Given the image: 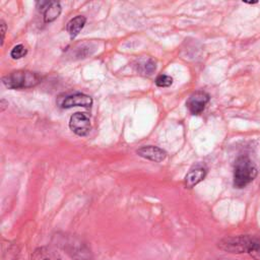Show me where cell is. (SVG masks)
<instances>
[{
	"instance_id": "4fadbf2b",
	"label": "cell",
	"mask_w": 260,
	"mask_h": 260,
	"mask_svg": "<svg viewBox=\"0 0 260 260\" xmlns=\"http://www.w3.org/2000/svg\"><path fill=\"white\" fill-rule=\"evenodd\" d=\"M85 22H86V18L82 15H77L68 21L66 28L71 39H74L75 37H77V35L83 28Z\"/></svg>"
},
{
	"instance_id": "2e32d148",
	"label": "cell",
	"mask_w": 260,
	"mask_h": 260,
	"mask_svg": "<svg viewBox=\"0 0 260 260\" xmlns=\"http://www.w3.org/2000/svg\"><path fill=\"white\" fill-rule=\"evenodd\" d=\"M254 260H260V240L258 241V243L255 245V247L253 248V250L250 252L249 254Z\"/></svg>"
},
{
	"instance_id": "9c48e42d",
	"label": "cell",
	"mask_w": 260,
	"mask_h": 260,
	"mask_svg": "<svg viewBox=\"0 0 260 260\" xmlns=\"http://www.w3.org/2000/svg\"><path fill=\"white\" fill-rule=\"evenodd\" d=\"M137 154L143 158L155 162L162 161L167 156V152L162 148H159L154 145H146L140 147L139 149H137Z\"/></svg>"
},
{
	"instance_id": "9a60e30c",
	"label": "cell",
	"mask_w": 260,
	"mask_h": 260,
	"mask_svg": "<svg viewBox=\"0 0 260 260\" xmlns=\"http://www.w3.org/2000/svg\"><path fill=\"white\" fill-rule=\"evenodd\" d=\"M172 83H173V78L167 74H159L155 78V84L159 87H168L172 85Z\"/></svg>"
},
{
	"instance_id": "5b68a950",
	"label": "cell",
	"mask_w": 260,
	"mask_h": 260,
	"mask_svg": "<svg viewBox=\"0 0 260 260\" xmlns=\"http://www.w3.org/2000/svg\"><path fill=\"white\" fill-rule=\"evenodd\" d=\"M57 105L62 109H69L73 107L88 108L92 105V99L87 94L75 92L71 94L60 95L57 99Z\"/></svg>"
},
{
	"instance_id": "8992f818",
	"label": "cell",
	"mask_w": 260,
	"mask_h": 260,
	"mask_svg": "<svg viewBox=\"0 0 260 260\" xmlns=\"http://www.w3.org/2000/svg\"><path fill=\"white\" fill-rule=\"evenodd\" d=\"M209 100L210 96L207 92L204 90H197L188 98L186 106L192 115H199L204 111Z\"/></svg>"
},
{
	"instance_id": "6da1fadb",
	"label": "cell",
	"mask_w": 260,
	"mask_h": 260,
	"mask_svg": "<svg viewBox=\"0 0 260 260\" xmlns=\"http://www.w3.org/2000/svg\"><path fill=\"white\" fill-rule=\"evenodd\" d=\"M257 168L247 155H240L234 167V186L244 188L250 184L257 176Z\"/></svg>"
},
{
	"instance_id": "3957f363",
	"label": "cell",
	"mask_w": 260,
	"mask_h": 260,
	"mask_svg": "<svg viewBox=\"0 0 260 260\" xmlns=\"http://www.w3.org/2000/svg\"><path fill=\"white\" fill-rule=\"evenodd\" d=\"M258 241L259 239L248 235L228 237L218 242V248L233 254H250Z\"/></svg>"
},
{
	"instance_id": "e0dca14e",
	"label": "cell",
	"mask_w": 260,
	"mask_h": 260,
	"mask_svg": "<svg viewBox=\"0 0 260 260\" xmlns=\"http://www.w3.org/2000/svg\"><path fill=\"white\" fill-rule=\"evenodd\" d=\"M1 24H0V26H1V46L3 45V42H4V37H5V32H6V23H5V21L2 19L1 21Z\"/></svg>"
},
{
	"instance_id": "8fae6325",
	"label": "cell",
	"mask_w": 260,
	"mask_h": 260,
	"mask_svg": "<svg viewBox=\"0 0 260 260\" xmlns=\"http://www.w3.org/2000/svg\"><path fill=\"white\" fill-rule=\"evenodd\" d=\"M135 68L142 75H151L156 69V63L150 57H140L135 61Z\"/></svg>"
},
{
	"instance_id": "ba28073f",
	"label": "cell",
	"mask_w": 260,
	"mask_h": 260,
	"mask_svg": "<svg viewBox=\"0 0 260 260\" xmlns=\"http://www.w3.org/2000/svg\"><path fill=\"white\" fill-rule=\"evenodd\" d=\"M38 10L43 14L45 22L54 21L61 13V4L57 1H39L37 2Z\"/></svg>"
},
{
	"instance_id": "30bf717a",
	"label": "cell",
	"mask_w": 260,
	"mask_h": 260,
	"mask_svg": "<svg viewBox=\"0 0 260 260\" xmlns=\"http://www.w3.org/2000/svg\"><path fill=\"white\" fill-rule=\"evenodd\" d=\"M207 170L204 166H196L191 169L184 179V184L186 188H193L198 183H200L206 176Z\"/></svg>"
},
{
	"instance_id": "5bb4252c",
	"label": "cell",
	"mask_w": 260,
	"mask_h": 260,
	"mask_svg": "<svg viewBox=\"0 0 260 260\" xmlns=\"http://www.w3.org/2000/svg\"><path fill=\"white\" fill-rule=\"evenodd\" d=\"M26 53H27V50L25 49V47L23 45L19 44V45H16L12 48V50L10 52V56H11L12 59L17 60V59H20V58L24 57L26 55Z\"/></svg>"
},
{
	"instance_id": "7c38bea8",
	"label": "cell",
	"mask_w": 260,
	"mask_h": 260,
	"mask_svg": "<svg viewBox=\"0 0 260 260\" xmlns=\"http://www.w3.org/2000/svg\"><path fill=\"white\" fill-rule=\"evenodd\" d=\"M30 260H61V258L55 250L49 247H40L35 250Z\"/></svg>"
},
{
	"instance_id": "52a82bcc",
	"label": "cell",
	"mask_w": 260,
	"mask_h": 260,
	"mask_svg": "<svg viewBox=\"0 0 260 260\" xmlns=\"http://www.w3.org/2000/svg\"><path fill=\"white\" fill-rule=\"evenodd\" d=\"M90 120L85 113H74L69 120V128L78 136H85L90 131Z\"/></svg>"
},
{
	"instance_id": "7a4b0ae2",
	"label": "cell",
	"mask_w": 260,
	"mask_h": 260,
	"mask_svg": "<svg viewBox=\"0 0 260 260\" xmlns=\"http://www.w3.org/2000/svg\"><path fill=\"white\" fill-rule=\"evenodd\" d=\"M42 80V76L37 72L27 70L13 71L2 77L3 84L11 89L28 88L38 85Z\"/></svg>"
},
{
	"instance_id": "277c9868",
	"label": "cell",
	"mask_w": 260,
	"mask_h": 260,
	"mask_svg": "<svg viewBox=\"0 0 260 260\" xmlns=\"http://www.w3.org/2000/svg\"><path fill=\"white\" fill-rule=\"evenodd\" d=\"M61 246L73 260H92L89 247L76 237H66L61 241Z\"/></svg>"
}]
</instances>
